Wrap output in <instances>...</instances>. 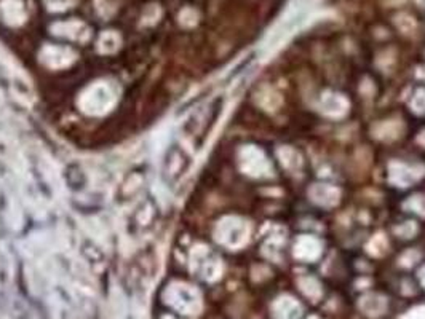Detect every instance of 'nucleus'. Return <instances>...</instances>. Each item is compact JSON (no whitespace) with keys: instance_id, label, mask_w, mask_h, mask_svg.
Returning <instances> with one entry per match:
<instances>
[{"instance_id":"1","label":"nucleus","mask_w":425,"mask_h":319,"mask_svg":"<svg viewBox=\"0 0 425 319\" xmlns=\"http://www.w3.org/2000/svg\"><path fill=\"white\" fill-rule=\"evenodd\" d=\"M317 0H293L290 3L288 10H286L285 17L280 19L274 28L272 32L269 34L267 40H265V50L270 51L283 44V40L294 34L302 24H304L310 17L312 8H314Z\"/></svg>"},{"instance_id":"2","label":"nucleus","mask_w":425,"mask_h":319,"mask_svg":"<svg viewBox=\"0 0 425 319\" xmlns=\"http://www.w3.org/2000/svg\"><path fill=\"white\" fill-rule=\"evenodd\" d=\"M240 163L242 169L251 177H270L272 176V164L261 148L254 146H247L240 152Z\"/></svg>"},{"instance_id":"3","label":"nucleus","mask_w":425,"mask_h":319,"mask_svg":"<svg viewBox=\"0 0 425 319\" xmlns=\"http://www.w3.org/2000/svg\"><path fill=\"white\" fill-rule=\"evenodd\" d=\"M249 235V225L242 219L229 218L221 222L218 229V240L230 248H238L247 243Z\"/></svg>"},{"instance_id":"4","label":"nucleus","mask_w":425,"mask_h":319,"mask_svg":"<svg viewBox=\"0 0 425 319\" xmlns=\"http://www.w3.org/2000/svg\"><path fill=\"white\" fill-rule=\"evenodd\" d=\"M424 174L425 168L421 164H408L402 162H393L388 164V181L402 188H406L414 182H417Z\"/></svg>"},{"instance_id":"5","label":"nucleus","mask_w":425,"mask_h":319,"mask_svg":"<svg viewBox=\"0 0 425 319\" xmlns=\"http://www.w3.org/2000/svg\"><path fill=\"white\" fill-rule=\"evenodd\" d=\"M323 244L319 238L310 235H301L294 243V257L301 262H315L321 257Z\"/></svg>"},{"instance_id":"6","label":"nucleus","mask_w":425,"mask_h":319,"mask_svg":"<svg viewBox=\"0 0 425 319\" xmlns=\"http://www.w3.org/2000/svg\"><path fill=\"white\" fill-rule=\"evenodd\" d=\"M309 195H310L312 202L319 206H323V208H332V206H336L337 203H339V198H341L339 188L331 184L312 185Z\"/></svg>"},{"instance_id":"7","label":"nucleus","mask_w":425,"mask_h":319,"mask_svg":"<svg viewBox=\"0 0 425 319\" xmlns=\"http://www.w3.org/2000/svg\"><path fill=\"white\" fill-rule=\"evenodd\" d=\"M320 106L323 114L336 118L344 117L347 114V110H349V101H347L342 95H339V93L334 91L323 93V95H321Z\"/></svg>"},{"instance_id":"8","label":"nucleus","mask_w":425,"mask_h":319,"mask_svg":"<svg viewBox=\"0 0 425 319\" xmlns=\"http://www.w3.org/2000/svg\"><path fill=\"white\" fill-rule=\"evenodd\" d=\"M302 315V307L296 298L283 296L276 298L272 305L274 319H299Z\"/></svg>"},{"instance_id":"9","label":"nucleus","mask_w":425,"mask_h":319,"mask_svg":"<svg viewBox=\"0 0 425 319\" xmlns=\"http://www.w3.org/2000/svg\"><path fill=\"white\" fill-rule=\"evenodd\" d=\"M360 308L368 316H381L387 310V300L381 294H368L360 300Z\"/></svg>"},{"instance_id":"10","label":"nucleus","mask_w":425,"mask_h":319,"mask_svg":"<svg viewBox=\"0 0 425 319\" xmlns=\"http://www.w3.org/2000/svg\"><path fill=\"white\" fill-rule=\"evenodd\" d=\"M286 241V233L281 229H275L272 235L269 236L267 241L264 243V254L272 260H280L281 249H283Z\"/></svg>"},{"instance_id":"11","label":"nucleus","mask_w":425,"mask_h":319,"mask_svg":"<svg viewBox=\"0 0 425 319\" xmlns=\"http://www.w3.org/2000/svg\"><path fill=\"white\" fill-rule=\"evenodd\" d=\"M278 158L283 166L291 173L299 171L302 166V160L298 152L293 147H281L278 148Z\"/></svg>"},{"instance_id":"12","label":"nucleus","mask_w":425,"mask_h":319,"mask_svg":"<svg viewBox=\"0 0 425 319\" xmlns=\"http://www.w3.org/2000/svg\"><path fill=\"white\" fill-rule=\"evenodd\" d=\"M258 102L265 110H275L276 107L281 104V97L274 88L264 86V88L258 93Z\"/></svg>"},{"instance_id":"13","label":"nucleus","mask_w":425,"mask_h":319,"mask_svg":"<svg viewBox=\"0 0 425 319\" xmlns=\"http://www.w3.org/2000/svg\"><path fill=\"white\" fill-rule=\"evenodd\" d=\"M299 287H301V291L304 292L307 297L312 298V300H314V302L319 300V298L321 297V294H323L320 282L317 281L315 278H312V276H302V278H299Z\"/></svg>"},{"instance_id":"14","label":"nucleus","mask_w":425,"mask_h":319,"mask_svg":"<svg viewBox=\"0 0 425 319\" xmlns=\"http://www.w3.org/2000/svg\"><path fill=\"white\" fill-rule=\"evenodd\" d=\"M411 107L416 114L425 115V88H421L414 93V96L411 99Z\"/></svg>"},{"instance_id":"15","label":"nucleus","mask_w":425,"mask_h":319,"mask_svg":"<svg viewBox=\"0 0 425 319\" xmlns=\"http://www.w3.org/2000/svg\"><path fill=\"white\" fill-rule=\"evenodd\" d=\"M404 206H406L408 209L414 211L416 214L425 215V197H422V195H416V197L409 198Z\"/></svg>"},{"instance_id":"16","label":"nucleus","mask_w":425,"mask_h":319,"mask_svg":"<svg viewBox=\"0 0 425 319\" xmlns=\"http://www.w3.org/2000/svg\"><path fill=\"white\" fill-rule=\"evenodd\" d=\"M387 246H388V244H387L386 238H384L382 235H377V236H375V238H372V241L370 243V246H368V249H370L371 254L381 255V254H384V252H386Z\"/></svg>"},{"instance_id":"17","label":"nucleus","mask_w":425,"mask_h":319,"mask_svg":"<svg viewBox=\"0 0 425 319\" xmlns=\"http://www.w3.org/2000/svg\"><path fill=\"white\" fill-rule=\"evenodd\" d=\"M397 24H398V28L404 30V32H409V30L414 29V18L406 17V14H402V17L397 18Z\"/></svg>"},{"instance_id":"18","label":"nucleus","mask_w":425,"mask_h":319,"mask_svg":"<svg viewBox=\"0 0 425 319\" xmlns=\"http://www.w3.org/2000/svg\"><path fill=\"white\" fill-rule=\"evenodd\" d=\"M395 231L400 236H403V238H409V236H413L414 233H416V225H414V222H406V224L400 225V227H398Z\"/></svg>"},{"instance_id":"19","label":"nucleus","mask_w":425,"mask_h":319,"mask_svg":"<svg viewBox=\"0 0 425 319\" xmlns=\"http://www.w3.org/2000/svg\"><path fill=\"white\" fill-rule=\"evenodd\" d=\"M400 319H425V305L413 308V310H409L406 315H403Z\"/></svg>"},{"instance_id":"20","label":"nucleus","mask_w":425,"mask_h":319,"mask_svg":"<svg viewBox=\"0 0 425 319\" xmlns=\"http://www.w3.org/2000/svg\"><path fill=\"white\" fill-rule=\"evenodd\" d=\"M419 280H421V284L424 286V289H425V267L421 270V273H419Z\"/></svg>"},{"instance_id":"21","label":"nucleus","mask_w":425,"mask_h":319,"mask_svg":"<svg viewBox=\"0 0 425 319\" xmlns=\"http://www.w3.org/2000/svg\"><path fill=\"white\" fill-rule=\"evenodd\" d=\"M419 142H421L422 146H425V131H422L421 136H419Z\"/></svg>"},{"instance_id":"22","label":"nucleus","mask_w":425,"mask_h":319,"mask_svg":"<svg viewBox=\"0 0 425 319\" xmlns=\"http://www.w3.org/2000/svg\"><path fill=\"white\" fill-rule=\"evenodd\" d=\"M417 3L421 5V7H424V8H425V0H417Z\"/></svg>"},{"instance_id":"23","label":"nucleus","mask_w":425,"mask_h":319,"mask_svg":"<svg viewBox=\"0 0 425 319\" xmlns=\"http://www.w3.org/2000/svg\"><path fill=\"white\" fill-rule=\"evenodd\" d=\"M310 319H320V318H317V316H314V318H310Z\"/></svg>"}]
</instances>
